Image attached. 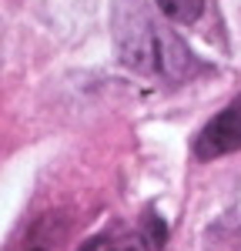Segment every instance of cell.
<instances>
[{
	"label": "cell",
	"instance_id": "2",
	"mask_svg": "<svg viewBox=\"0 0 241 251\" xmlns=\"http://www.w3.org/2000/svg\"><path fill=\"white\" fill-rule=\"evenodd\" d=\"M60 241H64V225L57 218H40L37 228L20 245V251H60Z\"/></svg>",
	"mask_w": 241,
	"mask_h": 251
},
{
	"label": "cell",
	"instance_id": "1",
	"mask_svg": "<svg viewBox=\"0 0 241 251\" xmlns=\"http://www.w3.org/2000/svg\"><path fill=\"white\" fill-rule=\"evenodd\" d=\"M231 151H241V94L221 114L211 117L194 137V154L201 161H215Z\"/></svg>",
	"mask_w": 241,
	"mask_h": 251
},
{
	"label": "cell",
	"instance_id": "4",
	"mask_svg": "<svg viewBox=\"0 0 241 251\" xmlns=\"http://www.w3.org/2000/svg\"><path fill=\"white\" fill-rule=\"evenodd\" d=\"M158 7L174 24H194L204 14V0H158Z\"/></svg>",
	"mask_w": 241,
	"mask_h": 251
},
{
	"label": "cell",
	"instance_id": "5",
	"mask_svg": "<svg viewBox=\"0 0 241 251\" xmlns=\"http://www.w3.org/2000/svg\"><path fill=\"white\" fill-rule=\"evenodd\" d=\"M164 238H168L164 225L158 221V214H151V218H147V228H144V241L151 245V251H161L164 248Z\"/></svg>",
	"mask_w": 241,
	"mask_h": 251
},
{
	"label": "cell",
	"instance_id": "3",
	"mask_svg": "<svg viewBox=\"0 0 241 251\" xmlns=\"http://www.w3.org/2000/svg\"><path fill=\"white\" fill-rule=\"evenodd\" d=\"M77 251H151V245L144 241L141 231H131V234H97V238L84 241Z\"/></svg>",
	"mask_w": 241,
	"mask_h": 251
}]
</instances>
